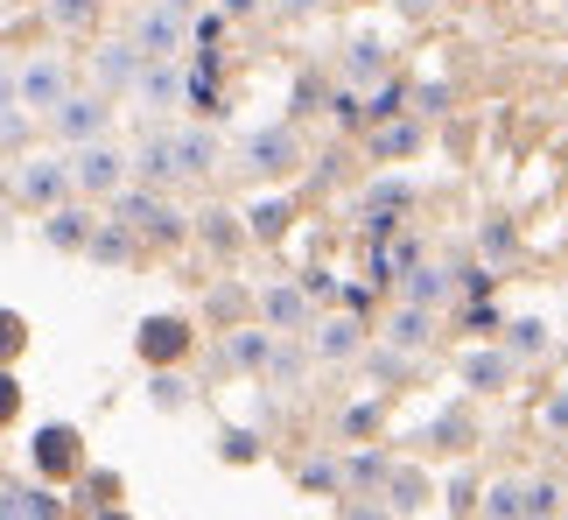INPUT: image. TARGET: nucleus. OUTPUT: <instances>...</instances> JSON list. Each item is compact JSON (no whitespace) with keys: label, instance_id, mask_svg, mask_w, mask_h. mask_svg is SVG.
<instances>
[{"label":"nucleus","instance_id":"36","mask_svg":"<svg viewBox=\"0 0 568 520\" xmlns=\"http://www.w3.org/2000/svg\"><path fill=\"white\" fill-rule=\"evenodd\" d=\"M331 120H337V127H358V120H365V99L352 92V84H344V92L331 99Z\"/></svg>","mask_w":568,"mask_h":520},{"label":"nucleus","instance_id":"2","mask_svg":"<svg viewBox=\"0 0 568 520\" xmlns=\"http://www.w3.org/2000/svg\"><path fill=\"white\" fill-rule=\"evenodd\" d=\"M113 226H126L141 247H148V240H155V247H176L183 232H190V226H183V211L169 204L162 190H148V183H126L120 198H113Z\"/></svg>","mask_w":568,"mask_h":520},{"label":"nucleus","instance_id":"24","mask_svg":"<svg viewBox=\"0 0 568 520\" xmlns=\"http://www.w3.org/2000/svg\"><path fill=\"white\" fill-rule=\"evenodd\" d=\"M99 8H105V0H42V21L63 29V36H84L99 21Z\"/></svg>","mask_w":568,"mask_h":520},{"label":"nucleus","instance_id":"42","mask_svg":"<svg viewBox=\"0 0 568 520\" xmlns=\"http://www.w3.org/2000/svg\"><path fill=\"white\" fill-rule=\"evenodd\" d=\"M196 232H211V240H217V247H225V240H232V226H225V211H204V219H196Z\"/></svg>","mask_w":568,"mask_h":520},{"label":"nucleus","instance_id":"11","mask_svg":"<svg viewBox=\"0 0 568 520\" xmlns=\"http://www.w3.org/2000/svg\"><path fill=\"white\" fill-rule=\"evenodd\" d=\"M190 323L183 317H148L141 323V338H134V352L148 359V366H176V359H190Z\"/></svg>","mask_w":568,"mask_h":520},{"label":"nucleus","instance_id":"34","mask_svg":"<svg viewBox=\"0 0 568 520\" xmlns=\"http://www.w3.org/2000/svg\"><path fill=\"white\" fill-rule=\"evenodd\" d=\"M0 141H8V156L21 162V141H29V113H21V106H8V120H0Z\"/></svg>","mask_w":568,"mask_h":520},{"label":"nucleus","instance_id":"45","mask_svg":"<svg viewBox=\"0 0 568 520\" xmlns=\"http://www.w3.org/2000/svg\"><path fill=\"white\" fill-rule=\"evenodd\" d=\"M162 8H176V14H190V21H196V14H204V0H162Z\"/></svg>","mask_w":568,"mask_h":520},{"label":"nucleus","instance_id":"21","mask_svg":"<svg viewBox=\"0 0 568 520\" xmlns=\"http://www.w3.org/2000/svg\"><path fill=\"white\" fill-rule=\"evenodd\" d=\"M134 253H141V240H134L126 226H113V219H105V226H99V240H92V253H84V260H92V268H126Z\"/></svg>","mask_w":568,"mask_h":520},{"label":"nucleus","instance_id":"27","mask_svg":"<svg viewBox=\"0 0 568 520\" xmlns=\"http://www.w3.org/2000/svg\"><path fill=\"white\" fill-rule=\"evenodd\" d=\"M506 352H513V359L548 352V323H540V317H513V323H506Z\"/></svg>","mask_w":568,"mask_h":520},{"label":"nucleus","instance_id":"47","mask_svg":"<svg viewBox=\"0 0 568 520\" xmlns=\"http://www.w3.org/2000/svg\"><path fill=\"white\" fill-rule=\"evenodd\" d=\"M344 520H386V513H379V507H373V513H365V507H344Z\"/></svg>","mask_w":568,"mask_h":520},{"label":"nucleus","instance_id":"29","mask_svg":"<svg viewBox=\"0 0 568 520\" xmlns=\"http://www.w3.org/2000/svg\"><path fill=\"white\" fill-rule=\"evenodd\" d=\"M400 99H407V84H400V78H386V84H379V92H373V99H365V127H386L393 113H400Z\"/></svg>","mask_w":568,"mask_h":520},{"label":"nucleus","instance_id":"46","mask_svg":"<svg viewBox=\"0 0 568 520\" xmlns=\"http://www.w3.org/2000/svg\"><path fill=\"white\" fill-rule=\"evenodd\" d=\"M253 8H260V0H225V14H232V21H246Z\"/></svg>","mask_w":568,"mask_h":520},{"label":"nucleus","instance_id":"15","mask_svg":"<svg viewBox=\"0 0 568 520\" xmlns=\"http://www.w3.org/2000/svg\"><path fill=\"white\" fill-rule=\"evenodd\" d=\"M134 99H141V113H169L176 99H190V78L176 71V63H148L141 84H134Z\"/></svg>","mask_w":568,"mask_h":520},{"label":"nucleus","instance_id":"33","mask_svg":"<svg viewBox=\"0 0 568 520\" xmlns=\"http://www.w3.org/2000/svg\"><path fill=\"white\" fill-rule=\"evenodd\" d=\"M386 507H400V513H414V507H422V479H414V471H400V479L386 486Z\"/></svg>","mask_w":568,"mask_h":520},{"label":"nucleus","instance_id":"25","mask_svg":"<svg viewBox=\"0 0 568 520\" xmlns=\"http://www.w3.org/2000/svg\"><path fill=\"white\" fill-rule=\"evenodd\" d=\"M414 198H422V190H414L407 177H373V183H365V204H358V211H407Z\"/></svg>","mask_w":568,"mask_h":520},{"label":"nucleus","instance_id":"30","mask_svg":"<svg viewBox=\"0 0 568 520\" xmlns=\"http://www.w3.org/2000/svg\"><path fill=\"white\" fill-rule=\"evenodd\" d=\"M295 479H302V486H310V492H316V486H323V492H344V486H352V479H344V471H337L331 458H310V464H302V471H295Z\"/></svg>","mask_w":568,"mask_h":520},{"label":"nucleus","instance_id":"39","mask_svg":"<svg viewBox=\"0 0 568 520\" xmlns=\"http://www.w3.org/2000/svg\"><path fill=\"white\" fill-rule=\"evenodd\" d=\"M443 99H449V84H422V92H414V113H443Z\"/></svg>","mask_w":568,"mask_h":520},{"label":"nucleus","instance_id":"38","mask_svg":"<svg viewBox=\"0 0 568 520\" xmlns=\"http://www.w3.org/2000/svg\"><path fill=\"white\" fill-rule=\"evenodd\" d=\"M477 253L506 260V253H513V226H485V232H477Z\"/></svg>","mask_w":568,"mask_h":520},{"label":"nucleus","instance_id":"41","mask_svg":"<svg viewBox=\"0 0 568 520\" xmlns=\"http://www.w3.org/2000/svg\"><path fill=\"white\" fill-rule=\"evenodd\" d=\"M155 401H162V408H183V380L162 373V380H155Z\"/></svg>","mask_w":568,"mask_h":520},{"label":"nucleus","instance_id":"13","mask_svg":"<svg viewBox=\"0 0 568 520\" xmlns=\"http://www.w3.org/2000/svg\"><path fill=\"white\" fill-rule=\"evenodd\" d=\"M99 226H105V219H92L84 204H63V211H50V219H42V247H57V253H92Z\"/></svg>","mask_w":568,"mask_h":520},{"label":"nucleus","instance_id":"35","mask_svg":"<svg viewBox=\"0 0 568 520\" xmlns=\"http://www.w3.org/2000/svg\"><path fill=\"white\" fill-rule=\"evenodd\" d=\"M225 458L232 464H253L260 458V437H253V429H225Z\"/></svg>","mask_w":568,"mask_h":520},{"label":"nucleus","instance_id":"44","mask_svg":"<svg viewBox=\"0 0 568 520\" xmlns=\"http://www.w3.org/2000/svg\"><path fill=\"white\" fill-rule=\"evenodd\" d=\"M302 289H310V296H344V289H337V281H331V274H323V268H310V274H302Z\"/></svg>","mask_w":568,"mask_h":520},{"label":"nucleus","instance_id":"28","mask_svg":"<svg viewBox=\"0 0 568 520\" xmlns=\"http://www.w3.org/2000/svg\"><path fill=\"white\" fill-rule=\"evenodd\" d=\"M513 366H519L513 352H470V366H464V373H470V387H485V394H491V387L506 380Z\"/></svg>","mask_w":568,"mask_h":520},{"label":"nucleus","instance_id":"3","mask_svg":"<svg viewBox=\"0 0 568 520\" xmlns=\"http://www.w3.org/2000/svg\"><path fill=\"white\" fill-rule=\"evenodd\" d=\"M8 190L50 219V211H63V198L78 190V177H71V162H57V156H21V162L8 169Z\"/></svg>","mask_w":568,"mask_h":520},{"label":"nucleus","instance_id":"17","mask_svg":"<svg viewBox=\"0 0 568 520\" xmlns=\"http://www.w3.org/2000/svg\"><path fill=\"white\" fill-rule=\"evenodd\" d=\"M274 352H281V344L267 338V323H246V331H232V338H225V359L239 366V373H267Z\"/></svg>","mask_w":568,"mask_h":520},{"label":"nucleus","instance_id":"48","mask_svg":"<svg viewBox=\"0 0 568 520\" xmlns=\"http://www.w3.org/2000/svg\"><path fill=\"white\" fill-rule=\"evenodd\" d=\"M92 520H126V513L120 507H92Z\"/></svg>","mask_w":568,"mask_h":520},{"label":"nucleus","instance_id":"20","mask_svg":"<svg viewBox=\"0 0 568 520\" xmlns=\"http://www.w3.org/2000/svg\"><path fill=\"white\" fill-rule=\"evenodd\" d=\"M422 148V120H386V127H373V162H400V156H414Z\"/></svg>","mask_w":568,"mask_h":520},{"label":"nucleus","instance_id":"9","mask_svg":"<svg viewBox=\"0 0 568 520\" xmlns=\"http://www.w3.org/2000/svg\"><path fill=\"white\" fill-rule=\"evenodd\" d=\"M365 338H373V331H365V317L344 310V317H323L316 331H310V352H316V366H344V359L365 352Z\"/></svg>","mask_w":568,"mask_h":520},{"label":"nucleus","instance_id":"40","mask_svg":"<svg viewBox=\"0 0 568 520\" xmlns=\"http://www.w3.org/2000/svg\"><path fill=\"white\" fill-rule=\"evenodd\" d=\"M344 310L365 317V310H373V289H365V281H344Z\"/></svg>","mask_w":568,"mask_h":520},{"label":"nucleus","instance_id":"10","mask_svg":"<svg viewBox=\"0 0 568 520\" xmlns=\"http://www.w3.org/2000/svg\"><path fill=\"white\" fill-rule=\"evenodd\" d=\"M29 464H36V479H71V471H78V429L42 422L29 437Z\"/></svg>","mask_w":568,"mask_h":520},{"label":"nucleus","instance_id":"8","mask_svg":"<svg viewBox=\"0 0 568 520\" xmlns=\"http://www.w3.org/2000/svg\"><path fill=\"white\" fill-rule=\"evenodd\" d=\"M310 289L302 281H274V289H260V323L267 331H316V310H310Z\"/></svg>","mask_w":568,"mask_h":520},{"label":"nucleus","instance_id":"18","mask_svg":"<svg viewBox=\"0 0 568 520\" xmlns=\"http://www.w3.org/2000/svg\"><path fill=\"white\" fill-rule=\"evenodd\" d=\"M386 344H400V352H428V344H435V310L400 302V310L386 317Z\"/></svg>","mask_w":568,"mask_h":520},{"label":"nucleus","instance_id":"19","mask_svg":"<svg viewBox=\"0 0 568 520\" xmlns=\"http://www.w3.org/2000/svg\"><path fill=\"white\" fill-rule=\"evenodd\" d=\"M477 520H534L527 479H498V486H485V507H477Z\"/></svg>","mask_w":568,"mask_h":520},{"label":"nucleus","instance_id":"16","mask_svg":"<svg viewBox=\"0 0 568 520\" xmlns=\"http://www.w3.org/2000/svg\"><path fill=\"white\" fill-rule=\"evenodd\" d=\"M456 296V268H414V274H400V302H414V310H443V302Z\"/></svg>","mask_w":568,"mask_h":520},{"label":"nucleus","instance_id":"31","mask_svg":"<svg viewBox=\"0 0 568 520\" xmlns=\"http://www.w3.org/2000/svg\"><path fill=\"white\" fill-rule=\"evenodd\" d=\"M344 479H352V486H386V458L358 450V458H344Z\"/></svg>","mask_w":568,"mask_h":520},{"label":"nucleus","instance_id":"37","mask_svg":"<svg viewBox=\"0 0 568 520\" xmlns=\"http://www.w3.org/2000/svg\"><path fill=\"white\" fill-rule=\"evenodd\" d=\"M373 422H379V401H352V408H344V437H365Z\"/></svg>","mask_w":568,"mask_h":520},{"label":"nucleus","instance_id":"1","mask_svg":"<svg viewBox=\"0 0 568 520\" xmlns=\"http://www.w3.org/2000/svg\"><path fill=\"white\" fill-rule=\"evenodd\" d=\"M71 99V63L63 57H14L8 63V106H21V113H57V106Z\"/></svg>","mask_w":568,"mask_h":520},{"label":"nucleus","instance_id":"26","mask_svg":"<svg viewBox=\"0 0 568 520\" xmlns=\"http://www.w3.org/2000/svg\"><path fill=\"white\" fill-rule=\"evenodd\" d=\"M176 162H183V177H204V169L217 162V141L204 134V127H183V134H176Z\"/></svg>","mask_w":568,"mask_h":520},{"label":"nucleus","instance_id":"7","mask_svg":"<svg viewBox=\"0 0 568 520\" xmlns=\"http://www.w3.org/2000/svg\"><path fill=\"white\" fill-rule=\"evenodd\" d=\"M302 162V134L288 120H274V127H260V134H246V169L253 177H288V169Z\"/></svg>","mask_w":568,"mask_h":520},{"label":"nucleus","instance_id":"14","mask_svg":"<svg viewBox=\"0 0 568 520\" xmlns=\"http://www.w3.org/2000/svg\"><path fill=\"white\" fill-rule=\"evenodd\" d=\"M134 177L148 183V190H162V183H176L183 177V162H176V134H141V148H134Z\"/></svg>","mask_w":568,"mask_h":520},{"label":"nucleus","instance_id":"6","mask_svg":"<svg viewBox=\"0 0 568 520\" xmlns=\"http://www.w3.org/2000/svg\"><path fill=\"white\" fill-rule=\"evenodd\" d=\"M183 42H190V14L162 8V0L134 14V50H141L148 63H176V57H183Z\"/></svg>","mask_w":568,"mask_h":520},{"label":"nucleus","instance_id":"22","mask_svg":"<svg viewBox=\"0 0 568 520\" xmlns=\"http://www.w3.org/2000/svg\"><path fill=\"white\" fill-rule=\"evenodd\" d=\"M379 71H386V42L379 36H352V42H344V78H352V84L379 78Z\"/></svg>","mask_w":568,"mask_h":520},{"label":"nucleus","instance_id":"49","mask_svg":"<svg viewBox=\"0 0 568 520\" xmlns=\"http://www.w3.org/2000/svg\"><path fill=\"white\" fill-rule=\"evenodd\" d=\"M8 8H21V0H8Z\"/></svg>","mask_w":568,"mask_h":520},{"label":"nucleus","instance_id":"12","mask_svg":"<svg viewBox=\"0 0 568 520\" xmlns=\"http://www.w3.org/2000/svg\"><path fill=\"white\" fill-rule=\"evenodd\" d=\"M141 71H148V57L134 50V36H126V42H99V50H92V92H120V84H141Z\"/></svg>","mask_w":568,"mask_h":520},{"label":"nucleus","instance_id":"4","mask_svg":"<svg viewBox=\"0 0 568 520\" xmlns=\"http://www.w3.org/2000/svg\"><path fill=\"white\" fill-rule=\"evenodd\" d=\"M71 177H78L84 198H105V204H113L120 190H126V177H134V156H120V148H105V141L71 148Z\"/></svg>","mask_w":568,"mask_h":520},{"label":"nucleus","instance_id":"23","mask_svg":"<svg viewBox=\"0 0 568 520\" xmlns=\"http://www.w3.org/2000/svg\"><path fill=\"white\" fill-rule=\"evenodd\" d=\"M288 219H295L288 198H253V204H246V232H253V240H281V232H288Z\"/></svg>","mask_w":568,"mask_h":520},{"label":"nucleus","instance_id":"32","mask_svg":"<svg viewBox=\"0 0 568 520\" xmlns=\"http://www.w3.org/2000/svg\"><path fill=\"white\" fill-rule=\"evenodd\" d=\"M464 331L470 338H498V331H506V317H498L491 302H470V310H464Z\"/></svg>","mask_w":568,"mask_h":520},{"label":"nucleus","instance_id":"43","mask_svg":"<svg viewBox=\"0 0 568 520\" xmlns=\"http://www.w3.org/2000/svg\"><path fill=\"white\" fill-rule=\"evenodd\" d=\"M540 429H568V394H555L548 408H540Z\"/></svg>","mask_w":568,"mask_h":520},{"label":"nucleus","instance_id":"5","mask_svg":"<svg viewBox=\"0 0 568 520\" xmlns=\"http://www.w3.org/2000/svg\"><path fill=\"white\" fill-rule=\"evenodd\" d=\"M50 127H57V141L92 148V141H105V127H113V99H105V92H71L50 113Z\"/></svg>","mask_w":568,"mask_h":520}]
</instances>
